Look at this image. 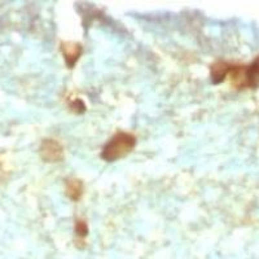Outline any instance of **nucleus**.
<instances>
[{
  "label": "nucleus",
  "instance_id": "0eeeda50",
  "mask_svg": "<svg viewBox=\"0 0 259 259\" xmlns=\"http://www.w3.org/2000/svg\"><path fill=\"white\" fill-rule=\"evenodd\" d=\"M75 233H77V236H79V237H85L87 236V233H89V227H87V223L83 221H78L77 223H75Z\"/></svg>",
  "mask_w": 259,
  "mask_h": 259
},
{
  "label": "nucleus",
  "instance_id": "f257e3e1",
  "mask_svg": "<svg viewBox=\"0 0 259 259\" xmlns=\"http://www.w3.org/2000/svg\"><path fill=\"white\" fill-rule=\"evenodd\" d=\"M136 145V138L133 134L118 133L104 145L101 150V158L108 162L123 158Z\"/></svg>",
  "mask_w": 259,
  "mask_h": 259
},
{
  "label": "nucleus",
  "instance_id": "7ed1b4c3",
  "mask_svg": "<svg viewBox=\"0 0 259 259\" xmlns=\"http://www.w3.org/2000/svg\"><path fill=\"white\" fill-rule=\"evenodd\" d=\"M61 51L69 68H73L82 55V46L75 41H66V43H62Z\"/></svg>",
  "mask_w": 259,
  "mask_h": 259
},
{
  "label": "nucleus",
  "instance_id": "f03ea898",
  "mask_svg": "<svg viewBox=\"0 0 259 259\" xmlns=\"http://www.w3.org/2000/svg\"><path fill=\"white\" fill-rule=\"evenodd\" d=\"M40 157L46 162H60L64 158V148L53 139H46L40 145Z\"/></svg>",
  "mask_w": 259,
  "mask_h": 259
},
{
  "label": "nucleus",
  "instance_id": "20e7f679",
  "mask_svg": "<svg viewBox=\"0 0 259 259\" xmlns=\"http://www.w3.org/2000/svg\"><path fill=\"white\" fill-rule=\"evenodd\" d=\"M231 66L232 65L228 64V62L224 61H218L215 62V64L211 65V68H210V74H211V80L212 83H221L226 79V77L230 74Z\"/></svg>",
  "mask_w": 259,
  "mask_h": 259
},
{
  "label": "nucleus",
  "instance_id": "39448f33",
  "mask_svg": "<svg viewBox=\"0 0 259 259\" xmlns=\"http://www.w3.org/2000/svg\"><path fill=\"white\" fill-rule=\"evenodd\" d=\"M66 194L70 200H79L83 194V183L79 179L66 180Z\"/></svg>",
  "mask_w": 259,
  "mask_h": 259
},
{
  "label": "nucleus",
  "instance_id": "423d86ee",
  "mask_svg": "<svg viewBox=\"0 0 259 259\" xmlns=\"http://www.w3.org/2000/svg\"><path fill=\"white\" fill-rule=\"evenodd\" d=\"M259 84V57L251 65L246 66V87H256Z\"/></svg>",
  "mask_w": 259,
  "mask_h": 259
}]
</instances>
